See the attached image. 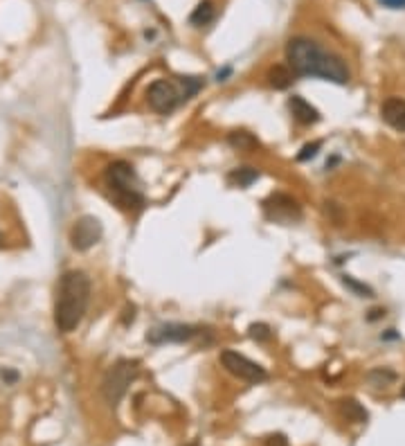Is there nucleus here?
I'll return each instance as SVG.
<instances>
[{
  "label": "nucleus",
  "mask_w": 405,
  "mask_h": 446,
  "mask_svg": "<svg viewBox=\"0 0 405 446\" xmlns=\"http://www.w3.org/2000/svg\"><path fill=\"white\" fill-rule=\"evenodd\" d=\"M102 234H104V228H102L100 219L91 216V214L79 216L73 228H70V246L77 252H86V250H91L95 243H100Z\"/></svg>",
  "instance_id": "7"
},
{
  "label": "nucleus",
  "mask_w": 405,
  "mask_h": 446,
  "mask_svg": "<svg viewBox=\"0 0 405 446\" xmlns=\"http://www.w3.org/2000/svg\"><path fill=\"white\" fill-rule=\"evenodd\" d=\"M180 102H185L182 93L178 86L169 80H156L147 89V104H149V109L158 113V115H169V113H173L180 106Z\"/></svg>",
  "instance_id": "6"
},
{
  "label": "nucleus",
  "mask_w": 405,
  "mask_h": 446,
  "mask_svg": "<svg viewBox=\"0 0 405 446\" xmlns=\"http://www.w3.org/2000/svg\"><path fill=\"white\" fill-rule=\"evenodd\" d=\"M248 331H250V338H254L257 343H266V340L272 338V331L266 322H254V325L248 327Z\"/></svg>",
  "instance_id": "19"
},
{
  "label": "nucleus",
  "mask_w": 405,
  "mask_h": 446,
  "mask_svg": "<svg viewBox=\"0 0 405 446\" xmlns=\"http://www.w3.org/2000/svg\"><path fill=\"white\" fill-rule=\"evenodd\" d=\"M367 381L372 383L374 388H387L396 381V374L392 370H385V367H376V370L367 372Z\"/></svg>",
  "instance_id": "17"
},
{
  "label": "nucleus",
  "mask_w": 405,
  "mask_h": 446,
  "mask_svg": "<svg viewBox=\"0 0 405 446\" xmlns=\"http://www.w3.org/2000/svg\"><path fill=\"white\" fill-rule=\"evenodd\" d=\"M214 16H216V10H214V5L209 3V0H202V3L189 14V23L194 25V28H202V25H209L214 21Z\"/></svg>",
  "instance_id": "15"
},
{
  "label": "nucleus",
  "mask_w": 405,
  "mask_h": 446,
  "mask_svg": "<svg viewBox=\"0 0 405 446\" xmlns=\"http://www.w3.org/2000/svg\"><path fill=\"white\" fill-rule=\"evenodd\" d=\"M104 180L113 194V201L122 210H142L144 207V194L140 192V180L135 167L126 160H115L104 169Z\"/></svg>",
  "instance_id": "3"
},
{
  "label": "nucleus",
  "mask_w": 405,
  "mask_h": 446,
  "mask_svg": "<svg viewBox=\"0 0 405 446\" xmlns=\"http://www.w3.org/2000/svg\"><path fill=\"white\" fill-rule=\"evenodd\" d=\"M266 80H268V86L270 89H275V91H286L293 86L295 82V73L290 70L288 66H272L268 70V75H266Z\"/></svg>",
  "instance_id": "12"
},
{
  "label": "nucleus",
  "mask_w": 405,
  "mask_h": 446,
  "mask_svg": "<svg viewBox=\"0 0 405 446\" xmlns=\"http://www.w3.org/2000/svg\"><path fill=\"white\" fill-rule=\"evenodd\" d=\"M200 89H202V80H200V77H180L182 100H191Z\"/></svg>",
  "instance_id": "18"
},
{
  "label": "nucleus",
  "mask_w": 405,
  "mask_h": 446,
  "mask_svg": "<svg viewBox=\"0 0 405 446\" xmlns=\"http://www.w3.org/2000/svg\"><path fill=\"white\" fill-rule=\"evenodd\" d=\"M218 361H221V365L232 374V377L241 379L245 383H263V381H268L266 367L250 361L248 356L234 352V349H223L221 356H218Z\"/></svg>",
  "instance_id": "5"
},
{
  "label": "nucleus",
  "mask_w": 405,
  "mask_h": 446,
  "mask_svg": "<svg viewBox=\"0 0 405 446\" xmlns=\"http://www.w3.org/2000/svg\"><path fill=\"white\" fill-rule=\"evenodd\" d=\"M381 115L385 124H390L394 131H405V100L401 97H387L381 106Z\"/></svg>",
  "instance_id": "11"
},
{
  "label": "nucleus",
  "mask_w": 405,
  "mask_h": 446,
  "mask_svg": "<svg viewBox=\"0 0 405 446\" xmlns=\"http://www.w3.org/2000/svg\"><path fill=\"white\" fill-rule=\"evenodd\" d=\"M288 109H290V115L295 118V122H299V124H304V127H311L315 122H320V111L315 109L311 102L299 97V95H293V97L288 100Z\"/></svg>",
  "instance_id": "10"
},
{
  "label": "nucleus",
  "mask_w": 405,
  "mask_h": 446,
  "mask_svg": "<svg viewBox=\"0 0 405 446\" xmlns=\"http://www.w3.org/2000/svg\"><path fill=\"white\" fill-rule=\"evenodd\" d=\"M191 446H196V444H191Z\"/></svg>",
  "instance_id": "29"
},
{
  "label": "nucleus",
  "mask_w": 405,
  "mask_h": 446,
  "mask_svg": "<svg viewBox=\"0 0 405 446\" xmlns=\"http://www.w3.org/2000/svg\"><path fill=\"white\" fill-rule=\"evenodd\" d=\"M320 149H322V142H320V140H315V142L304 145V147H302V151L297 154V160H299V162H306V160L315 158V156H318Z\"/></svg>",
  "instance_id": "20"
},
{
  "label": "nucleus",
  "mask_w": 405,
  "mask_h": 446,
  "mask_svg": "<svg viewBox=\"0 0 405 446\" xmlns=\"http://www.w3.org/2000/svg\"><path fill=\"white\" fill-rule=\"evenodd\" d=\"M387 10H405V0H378Z\"/></svg>",
  "instance_id": "23"
},
{
  "label": "nucleus",
  "mask_w": 405,
  "mask_h": 446,
  "mask_svg": "<svg viewBox=\"0 0 405 446\" xmlns=\"http://www.w3.org/2000/svg\"><path fill=\"white\" fill-rule=\"evenodd\" d=\"M230 75H232V68H223L221 73L216 75V80H218V82H225V77H230Z\"/></svg>",
  "instance_id": "24"
},
{
  "label": "nucleus",
  "mask_w": 405,
  "mask_h": 446,
  "mask_svg": "<svg viewBox=\"0 0 405 446\" xmlns=\"http://www.w3.org/2000/svg\"><path fill=\"white\" fill-rule=\"evenodd\" d=\"M369 313H372V316H369L367 320H372V322H374V320H378V318H383V316H385V311H383V309H374V311H369Z\"/></svg>",
  "instance_id": "25"
},
{
  "label": "nucleus",
  "mask_w": 405,
  "mask_h": 446,
  "mask_svg": "<svg viewBox=\"0 0 405 446\" xmlns=\"http://www.w3.org/2000/svg\"><path fill=\"white\" fill-rule=\"evenodd\" d=\"M286 61L295 77H318L345 86L351 80L347 64L309 37H293L286 43Z\"/></svg>",
  "instance_id": "1"
},
{
  "label": "nucleus",
  "mask_w": 405,
  "mask_h": 446,
  "mask_svg": "<svg viewBox=\"0 0 405 446\" xmlns=\"http://www.w3.org/2000/svg\"><path fill=\"white\" fill-rule=\"evenodd\" d=\"M138 372L140 370H138L135 361H117L106 372V377H104V383H102V395H104V399H106V404L111 408L120 406V401L124 399L129 386L135 381Z\"/></svg>",
  "instance_id": "4"
},
{
  "label": "nucleus",
  "mask_w": 405,
  "mask_h": 446,
  "mask_svg": "<svg viewBox=\"0 0 405 446\" xmlns=\"http://www.w3.org/2000/svg\"><path fill=\"white\" fill-rule=\"evenodd\" d=\"M340 415L347 419V422H356V424H365L367 422V410L358 404L356 399H342L340 401Z\"/></svg>",
  "instance_id": "13"
},
{
  "label": "nucleus",
  "mask_w": 405,
  "mask_h": 446,
  "mask_svg": "<svg viewBox=\"0 0 405 446\" xmlns=\"http://www.w3.org/2000/svg\"><path fill=\"white\" fill-rule=\"evenodd\" d=\"M198 327L194 325H182V322H167L151 329L147 334V343L151 345H164V343H187V340L198 336Z\"/></svg>",
  "instance_id": "9"
},
{
  "label": "nucleus",
  "mask_w": 405,
  "mask_h": 446,
  "mask_svg": "<svg viewBox=\"0 0 405 446\" xmlns=\"http://www.w3.org/2000/svg\"><path fill=\"white\" fill-rule=\"evenodd\" d=\"M401 397H403V399H405V386H403V388H401Z\"/></svg>",
  "instance_id": "27"
},
{
  "label": "nucleus",
  "mask_w": 405,
  "mask_h": 446,
  "mask_svg": "<svg viewBox=\"0 0 405 446\" xmlns=\"http://www.w3.org/2000/svg\"><path fill=\"white\" fill-rule=\"evenodd\" d=\"M263 446H290V444L286 440V435L275 433V435H268L266 440H263Z\"/></svg>",
  "instance_id": "22"
},
{
  "label": "nucleus",
  "mask_w": 405,
  "mask_h": 446,
  "mask_svg": "<svg viewBox=\"0 0 405 446\" xmlns=\"http://www.w3.org/2000/svg\"><path fill=\"white\" fill-rule=\"evenodd\" d=\"M263 212H266L270 221L288 223V221H295V219L302 216V207H299V203L290 194L275 192V194H270L263 201Z\"/></svg>",
  "instance_id": "8"
},
{
  "label": "nucleus",
  "mask_w": 405,
  "mask_h": 446,
  "mask_svg": "<svg viewBox=\"0 0 405 446\" xmlns=\"http://www.w3.org/2000/svg\"><path fill=\"white\" fill-rule=\"evenodd\" d=\"M345 282V286H349V288H354V291L360 295V297H372V288L369 286H365V284H358L356 279H351V277H345L342 279Z\"/></svg>",
  "instance_id": "21"
},
{
  "label": "nucleus",
  "mask_w": 405,
  "mask_h": 446,
  "mask_svg": "<svg viewBox=\"0 0 405 446\" xmlns=\"http://www.w3.org/2000/svg\"><path fill=\"white\" fill-rule=\"evenodd\" d=\"M257 178H259V171L254 167H234L227 174V183L232 187H250Z\"/></svg>",
  "instance_id": "14"
},
{
  "label": "nucleus",
  "mask_w": 405,
  "mask_h": 446,
  "mask_svg": "<svg viewBox=\"0 0 405 446\" xmlns=\"http://www.w3.org/2000/svg\"><path fill=\"white\" fill-rule=\"evenodd\" d=\"M91 304V277L84 270H66L55 297V325L61 334L75 331Z\"/></svg>",
  "instance_id": "2"
},
{
  "label": "nucleus",
  "mask_w": 405,
  "mask_h": 446,
  "mask_svg": "<svg viewBox=\"0 0 405 446\" xmlns=\"http://www.w3.org/2000/svg\"><path fill=\"white\" fill-rule=\"evenodd\" d=\"M3 379H7L10 383H14L16 379H19V374H16V372H3Z\"/></svg>",
  "instance_id": "26"
},
{
  "label": "nucleus",
  "mask_w": 405,
  "mask_h": 446,
  "mask_svg": "<svg viewBox=\"0 0 405 446\" xmlns=\"http://www.w3.org/2000/svg\"><path fill=\"white\" fill-rule=\"evenodd\" d=\"M0 246H3V234H0Z\"/></svg>",
  "instance_id": "28"
},
{
  "label": "nucleus",
  "mask_w": 405,
  "mask_h": 446,
  "mask_svg": "<svg viewBox=\"0 0 405 446\" xmlns=\"http://www.w3.org/2000/svg\"><path fill=\"white\" fill-rule=\"evenodd\" d=\"M227 145L239 149V151H250V149L259 147V140L252 133H248V131H232V133L227 136Z\"/></svg>",
  "instance_id": "16"
}]
</instances>
